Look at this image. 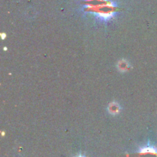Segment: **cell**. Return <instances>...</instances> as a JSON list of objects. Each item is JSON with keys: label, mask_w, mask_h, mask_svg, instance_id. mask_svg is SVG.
I'll return each instance as SVG.
<instances>
[{"label": "cell", "mask_w": 157, "mask_h": 157, "mask_svg": "<svg viewBox=\"0 0 157 157\" xmlns=\"http://www.w3.org/2000/svg\"><path fill=\"white\" fill-rule=\"evenodd\" d=\"M78 157H84V156H79Z\"/></svg>", "instance_id": "3"}, {"label": "cell", "mask_w": 157, "mask_h": 157, "mask_svg": "<svg viewBox=\"0 0 157 157\" xmlns=\"http://www.w3.org/2000/svg\"><path fill=\"white\" fill-rule=\"evenodd\" d=\"M109 110L111 113H117L120 110V107L117 104H112L110 105Z\"/></svg>", "instance_id": "2"}, {"label": "cell", "mask_w": 157, "mask_h": 157, "mask_svg": "<svg viewBox=\"0 0 157 157\" xmlns=\"http://www.w3.org/2000/svg\"><path fill=\"white\" fill-rule=\"evenodd\" d=\"M139 157H157V149L153 146H147L141 149Z\"/></svg>", "instance_id": "1"}]
</instances>
